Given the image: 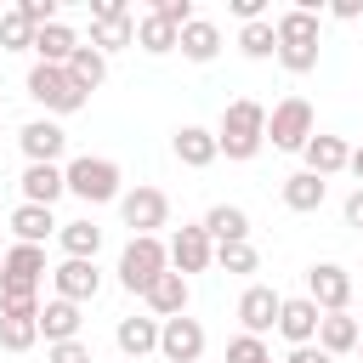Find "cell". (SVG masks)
Returning <instances> with one entry per match:
<instances>
[{"instance_id":"f1b7e54d","label":"cell","mask_w":363,"mask_h":363,"mask_svg":"<svg viewBox=\"0 0 363 363\" xmlns=\"http://www.w3.org/2000/svg\"><path fill=\"white\" fill-rule=\"evenodd\" d=\"M357 318H346V312H323L318 318V352H329V357H340V352H352L357 346Z\"/></svg>"},{"instance_id":"b9f144b4","label":"cell","mask_w":363,"mask_h":363,"mask_svg":"<svg viewBox=\"0 0 363 363\" xmlns=\"http://www.w3.org/2000/svg\"><path fill=\"white\" fill-rule=\"evenodd\" d=\"M113 11H130V6H125V0H91V23H96V17H113Z\"/></svg>"},{"instance_id":"7dc6e473","label":"cell","mask_w":363,"mask_h":363,"mask_svg":"<svg viewBox=\"0 0 363 363\" xmlns=\"http://www.w3.org/2000/svg\"><path fill=\"white\" fill-rule=\"evenodd\" d=\"M357 346H363V335H357Z\"/></svg>"},{"instance_id":"f35d334b","label":"cell","mask_w":363,"mask_h":363,"mask_svg":"<svg viewBox=\"0 0 363 363\" xmlns=\"http://www.w3.org/2000/svg\"><path fill=\"white\" fill-rule=\"evenodd\" d=\"M51 363H91V346L85 340H62V346H51Z\"/></svg>"},{"instance_id":"7bdbcfd3","label":"cell","mask_w":363,"mask_h":363,"mask_svg":"<svg viewBox=\"0 0 363 363\" xmlns=\"http://www.w3.org/2000/svg\"><path fill=\"white\" fill-rule=\"evenodd\" d=\"M346 227H363V187L346 199Z\"/></svg>"},{"instance_id":"8992f818","label":"cell","mask_w":363,"mask_h":363,"mask_svg":"<svg viewBox=\"0 0 363 363\" xmlns=\"http://www.w3.org/2000/svg\"><path fill=\"white\" fill-rule=\"evenodd\" d=\"M159 272H170V250H164L159 238H130L125 255H119V284H125L130 295H147Z\"/></svg>"},{"instance_id":"d6986e66","label":"cell","mask_w":363,"mask_h":363,"mask_svg":"<svg viewBox=\"0 0 363 363\" xmlns=\"http://www.w3.org/2000/svg\"><path fill=\"white\" fill-rule=\"evenodd\" d=\"M170 147H176V159H182L187 170H204V164H216V153H221V147H216V130H204V125H182Z\"/></svg>"},{"instance_id":"ac0fdd59","label":"cell","mask_w":363,"mask_h":363,"mask_svg":"<svg viewBox=\"0 0 363 363\" xmlns=\"http://www.w3.org/2000/svg\"><path fill=\"white\" fill-rule=\"evenodd\" d=\"M176 51H182L187 62H216V51H221V28H216L210 17H193V23L176 34Z\"/></svg>"},{"instance_id":"c3c4849f","label":"cell","mask_w":363,"mask_h":363,"mask_svg":"<svg viewBox=\"0 0 363 363\" xmlns=\"http://www.w3.org/2000/svg\"><path fill=\"white\" fill-rule=\"evenodd\" d=\"M0 17H6V6H0Z\"/></svg>"},{"instance_id":"d4e9b609","label":"cell","mask_w":363,"mask_h":363,"mask_svg":"<svg viewBox=\"0 0 363 363\" xmlns=\"http://www.w3.org/2000/svg\"><path fill=\"white\" fill-rule=\"evenodd\" d=\"M199 227L210 233V244H250V216H244L238 204H216Z\"/></svg>"},{"instance_id":"3957f363","label":"cell","mask_w":363,"mask_h":363,"mask_svg":"<svg viewBox=\"0 0 363 363\" xmlns=\"http://www.w3.org/2000/svg\"><path fill=\"white\" fill-rule=\"evenodd\" d=\"M45 250L40 244H11L6 261H0V306L11 301H40V284H45Z\"/></svg>"},{"instance_id":"5bb4252c","label":"cell","mask_w":363,"mask_h":363,"mask_svg":"<svg viewBox=\"0 0 363 363\" xmlns=\"http://www.w3.org/2000/svg\"><path fill=\"white\" fill-rule=\"evenodd\" d=\"M17 142H23L28 164H57V159H62V147H68V130H62V125H51V119H28V125L17 130Z\"/></svg>"},{"instance_id":"7402d4cb","label":"cell","mask_w":363,"mask_h":363,"mask_svg":"<svg viewBox=\"0 0 363 363\" xmlns=\"http://www.w3.org/2000/svg\"><path fill=\"white\" fill-rule=\"evenodd\" d=\"M40 335H45V346H62V340H79V306L74 301H45L40 306Z\"/></svg>"},{"instance_id":"f546056e","label":"cell","mask_w":363,"mask_h":363,"mask_svg":"<svg viewBox=\"0 0 363 363\" xmlns=\"http://www.w3.org/2000/svg\"><path fill=\"white\" fill-rule=\"evenodd\" d=\"M62 68H68V79H74V85H79L85 96H91V91H96V85L108 79V57H102L96 45H79V51H74V57H68Z\"/></svg>"},{"instance_id":"ab89813d","label":"cell","mask_w":363,"mask_h":363,"mask_svg":"<svg viewBox=\"0 0 363 363\" xmlns=\"http://www.w3.org/2000/svg\"><path fill=\"white\" fill-rule=\"evenodd\" d=\"M261 11H267V0H233V17H244V23H261Z\"/></svg>"},{"instance_id":"83f0119b","label":"cell","mask_w":363,"mask_h":363,"mask_svg":"<svg viewBox=\"0 0 363 363\" xmlns=\"http://www.w3.org/2000/svg\"><path fill=\"white\" fill-rule=\"evenodd\" d=\"M113 340L125 357H147V352H159V318H119Z\"/></svg>"},{"instance_id":"8fae6325","label":"cell","mask_w":363,"mask_h":363,"mask_svg":"<svg viewBox=\"0 0 363 363\" xmlns=\"http://www.w3.org/2000/svg\"><path fill=\"white\" fill-rule=\"evenodd\" d=\"M170 250V272H204L210 261H216V244H210V233L204 227H176V238L164 244Z\"/></svg>"},{"instance_id":"4fadbf2b","label":"cell","mask_w":363,"mask_h":363,"mask_svg":"<svg viewBox=\"0 0 363 363\" xmlns=\"http://www.w3.org/2000/svg\"><path fill=\"white\" fill-rule=\"evenodd\" d=\"M40 340V301H11L0 306V346L6 352H28Z\"/></svg>"},{"instance_id":"74e56055","label":"cell","mask_w":363,"mask_h":363,"mask_svg":"<svg viewBox=\"0 0 363 363\" xmlns=\"http://www.w3.org/2000/svg\"><path fill=\"white\" fill-rule=\"evenodd\" d=\"M17 11L34 23V28H45V23H57V0H17Z\"/></svg>"},{"instance_id":"4316f807","label":"cell","mask_w":363,"mask_h":363,"mask_svg":"<svg viewBox=\"0 0 363 363\" xmlns=\"http://www.w3.org/2000/svg\"><path fill=\"white\" fill-rule=\"evenodd\" d=\"M323 199H329V182H323V176H312V170H295V176L284 182V204H289L295 216H312Z\"/></svg>"},{"instance_id":"60d3db41","label":"cell","mask_w":363,"mask_h":363,"mask_svg":"<svg viewBox=\"0 0 363 363\" xmlns=\"http://www.w3.org/2000/svg\"><path fill=\"white\" fill-rule=\"evenodd\" d=\"M284 363H335V357H329V352H318V346H295Z\"/></svg>"},{"instance_id":"e575fe53","label":"cell","mask_w":363,"mask_h":363,"mask_svg":"<svg viewBox=\"0 0 363 363\" xmlns=\"http://www.w3.org/2000/svg\"><path fill=\"white\" fill-rule=\"evenodd\" d=\"M221 272H255V244H216Z\"/></svg>"},{"instance_id":"e0dca14e","label":"cell","mask_w":363,"mask_h":363,"mask_svg":"<svg viewBox=\"0 0 363 363\" xmlns=\"http://www.w3.org/2000/svg\"><path fill=\"white\" fill-rule=\"evenodd\" d=\"M28 51H34V57H40L45 68H62V62H68V57L79 51V34H74V28H68V23L57 17V23L34 28V45H28Z\"/></svg>"},{"instance_id":"8d00e7d4","label":"cell","mask_w":363,"mask_h":363,"mask_svg":"<svg viewBox=\"0 0 363 363\" xmlns=\"http://www.w3.org/2000/svg\"><path fill=\"white\" fill-rule=\"evenodd\" d=\"M153 17H164V23H170V28L182 34V28H187V23L199 17V11H193V0H153Z\"/></svg>"},{"instance_id":"ba28073f","label":"cell","mask_w":363,"mask_h":363,"mask_svg":"<svg viewBox=\"0 0 363 363\" xmlns=\"http://www.w3.org/2000/svg\"><path fill=\"white\" fill-rule=\"evenodd\" d=\"M119 216H125L130 238H159V227L170 221V199L159 187H136V193H119Z\"/></svg>"},{"instance_id":"9a60e30c","label":"cell","mask_w":363,"mask_h":363,"mask_svg":"<svg viewBox=\"0 0 363 363\" xmlns=\"http://www.w3.org/2000/svg\"><path fill=\"white\" fill-rule=\"evenodd\" d=\"M51 284H57V295H62V301L85 306V301H96L102 272H96V261H62V267H51Z\"/></svg>"},{"instance_id":"ee69618b","label":"cell","mask_w":363,"mask_h":363,"mask_svg":"<svg viewBox=\"0 0 363 363\" xmlns=\"http://www.w3.org/2000/svg\"><path fill=\"white\" fill-rule=\"evenodd\" d=\"M329 11H335V17H340V23H352V17H357V11H363V6H357V0H335V6H329Z\"/></svg>"},{"instance_id":"5b68a950","label":"cell","mask_w":363,"mask_h":363,"mask_svg":"<svg viewBox=\"0 0 363 363\" xmlns=\"http://www.w3.org/2000/svg\"><path fill=\"white\" fill-rule=\"evenodd\" d=\"M23 91L40 102V108H51V113H79L91 96L68 79V68H45V62H34L28 68V79H23Z\"/></svg>"},{"instance_id":"d6a6232c","label":"cell","mask_w":363,"mask_h":363,"mask_svg":"<svg viewBox=\"0 0 363 363\" xmlns=\"http://www.w3.org/2000/svg\"><path fill=\"white\" fill-rule=\"evenodd\" d=\"M238 51H244L250 62L278 57V34H272V23H267V17H261V23H244V28H238Z\"/></svg>"},{"instance_id":"484cf974","label":"cell","mask_w":363,"mask_h":363,"mask_svg":"<svg viewBox=\"0 0 363 363\" xmlns=\"http://www.w3.org/2000/svg\"><path fill=\"white\" fill-rule=\"evenodd\" d=\"M91 45L108 57V51H125V45H136V17L130 11H113V17H96L91 23Z\"/></svg>"},{"instance_id":"ffe728a7","label":"cell","mask_w":363,"mask_h":363,"mask_svg":"<svg viewBox=\"0 0 363 363\" xmlns=\"http://www.w3.org/2000/svg\"><path fill=\"white\" fill-rule=\"evenodd\" d=\"M68 193V182H62V164H28L23 170V204H57Z\"/></svg>"},{"instance_id":"9c48e42d","label":"cell","mask_w":363,"mask_h":363,"mask_svg":"<svg viewBox=\"0 0 363 363\" xmlns=\"http://www.w3.org/2000/svg\"><path fill=\"white\" fill-rule=\"evenodd\" d=\"M306 301H312L318 312H346V301H352V272L335 267V261L306 267Z\"/></svg>"},{"instance_id":"bcb514c9","label":"cell","mask_w":363,"mask_h":363,"mask_svg":"<svg viewBox=\"0 0 363 363\" xmlns=\"http://www.w3.org/2000/svg\"><path fill=\"white\" fill-rule=\"evenodd\" d=\"M0 261H6V244H0Z\"/></svg>"},{"instance_id":"7c38bea8","label":"cell","mask_w":363,"mask_h":363,"mask_svg":"<svg viewBox=\"0 0 363 363\" xmlns=\"http://www.w3.org/2000/svg\"><path fill=\"white\" fill-rule=\"evenodd\" d=\"M278 306H284V295L278 289H267V284H250L244 295H238V323H244V335H267V329H278Z\"/></svg>"},{"instance_id":"7a4b0ae2","label":"cell","mask_w":363,"mask_h":363,"mask_svg":"<svg viewBox=\"0 0 363 363\" xmlns=\"http://www.w3.org/2000/svg\"><path fill=\"white\" fill-rule=\"evenodd\" d=\"M272 34H278V62H284L289 74H312V68H318V11L289 6V11L272 23Z\"/></svg>"},{"instance_id":"2e32d148","label":"cell","mask_w":363,"mask_h":363,"mask_svg":"<svg viewBox=\"0 0 363 363\" xmlns=\"http://www.w3.org/2000/svg\"><path fill=\"white\" fill-rule=\"evenodd\" d=\"M318 318H323V312H318L306 295H295V301L278 306V335H284L289 346H312V340H318Z\"/></svg>"},{"instance_id":"52a82bcc","label":"cell","mask_w":363,"mask_h":363,"mask_svg":"<svg viewBox=\"0 0 363 363\" xmlns=\"http://www.w3.org/2000/svg\"><path fill=\"white\" fill-rule=\"evenodd\" d=\"M267 142L278 153H301L312 142V102L306 96H284L272 113H267Z\"/></svg>"},{"instance_id":"603a6c76","label":"cell","mask_w":363,"mask_h":363,"mask_svg":"<svg viewBox=\"0 0 363 363\" xmlns=\"http://www.w3.org/2000/svg\"><path fill=\"white\" fill-rule=\"evenodd\" d=\"M301 153H306V170L323 176V182H329L335 170H346V159H352V147H346L340 136H318V130H312V142H306Z\"/></svg>"},{"instance_id":"1f68e13d","label":"cell","mask_w":363,"mask_h":363,"mask_svg":"<svg viewBox=\"0 0 363 363\" xmlns=\"http://www.w3.org/2000/svg\"><path fill=\"white\" fill-rule=\"evenodd\" d=\"M136 45H142L147 57H164V51H176V28L147 11V17H136Z\"/></svg>"},{"instance_id":"d590c367","label":"cell","mask_w":363,"mask_h":363,"mask_svg":"<svg viewBox=\"0 0 363 363\" xmlns=\"http://www.w3.org/2000/svg\"><path fill=\"white\" fill-rule=\"evenodd\" d=\"M227 363H272V352H267V340L238 335V340H227Z\"/></svg>"},{"instance_id":"44dd1931","label":"cell","mask_w":363,"mask_h":363,"mask_svg":"<svg viewBox=\"0 0 363 363\" xmlns=\"http://www.w3.org/2000/svg\"><path fill=\"white\" fill-rule=\"evenodd\" d=\"M142 301L153 306V318H159V323H164V318H182V312H187V278H182V272H159V278H153V289H147Z\"/></svg>"},{"instance_id":"4dcf8cb0","label":"cell","mask_w":363,"mask_h":363,"mask_svg":"<svg viewBox=\"0 0 363 363\" xmlns=\"http://www.w3.org/2000/svg\"><path fill=\"white\" fill-rule=\"evenodd\" d=\"M57 238H62L68 261H96V250H102V227L96 221H62Z\"/></svg>"},{"instance_id":"277c9868","label":"cell","mask_w":363,"mask_h":363,"mask_svg":"<svg viewBox=\"0 0 363 363\" xmlns=\"http://www.w3.org/2000/svg\"><path fill=\"white\" fill-rule=\"evenodd\" d=\"M62 182H68V193L85 199V204H108V199H119V164L102 159V153H79V159H68V164H62Z\"/></svg>"},{"instance_id":"30bf717a","label":"cell","mask_w":363,"mask_h":363,"mask_svg":"<svg viewBox=\"0 0 363 363\" xmlns=\"http://www.w3.org/2000/svg\"><path fill=\"white\" fill-rule=\"evenodd\" d=\"M159 352L170 357V363H199L204 357V323L199 318H164L159 323Z\"/></svg>"},{"instance_id":"f6af8a7d","label":"cell","mask_w":363,"mask_h":363,"mask_svg":"<svg viewBox=\"0 0 363 363\" xmlns=\"http://www.w3.org/2000/svg\"><path fill=\"white\" fill-rule=\"evenodd\" d=\"M346 170H352V176L363 182V147H352V159H346Z\"/></svg>"},{"instance_id":"6da1fadb","label":"cell","mask_w":363,"mask_h":363,"mask_svg":"<svg viewBox=\"0 0 363 363\" xmlns=\"http://www.w3.org/2000/svg\"><path fill=\"white\" fill-rule=\"evenodd\" d=\"M216 147L227 153V159H255L261 147H267V108L261 102H250V96H238V102H227V113H221V130H216Z\"/></svg>"},{"instance_id":"cb8c5ba5","label":"cell","mask_w":363,"mask_h":363,"mask_svg":"<svg viewBox=\"0 0 363 363\" xmlns=\"http://www.w3.org/2000/svg\"><path fill=\"white\" fill-rule=\"evenodd\" d=\"M57 227H62V221H57L45 204H17V210H11V233H17V244H40V250H45V238H51Z\"/></svg>"},{"instance_id":"836d02e7","label":"cell","mask_w":363,"mask_h":363,"mask_svg":"<svg viewBox=\"0 0 363 363\" xmlns=\"http://www.w3.org/2000/svg\"><path fill=\"white\" fill-rule=\"evenodd\" d=\"M28 45H34V23L17 6H6V17H0V51H28Z\"/></svg>"}]
</instances>
